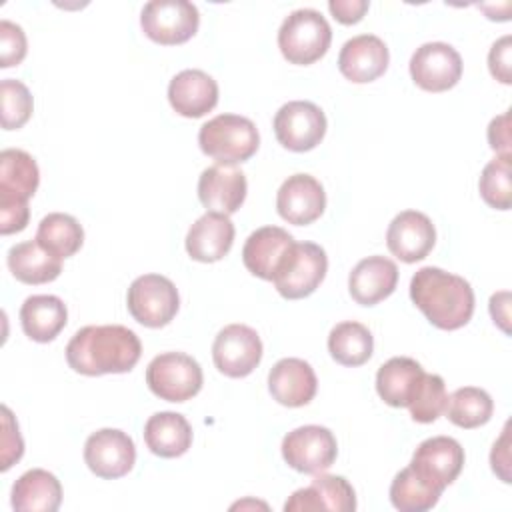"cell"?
Masks as SVG:
<instances>
[{
    "mask_svg": "<svg viewBox=\"0 0 512 512\" xmlns=\"http://www.w3.org/2000/svg\"><path fill=\"white\" fill-rule=\"evenodd\" d=\"M146 384L152 394L166 402H186L200 392L204 374L192 356L184 352H162L150 360Z\"/></svg>",
    "mask_w": 512,
    "mask_h": 512,
    "instance_id": "cell-5",
    "label": "cell"
},
{
    "mask_svg": "<svg viewBox=\"0 0 512 512\" xmlns=\"http://www.w3.org/2000/svg\"><path fill=\"white\" fill-rule=\"evenodd\" d=\"M436 242L432 220L418 210H404L392 218L386 230L388 250L402 262L424 260Z\"/></svg>",
    "mask_w": 512,
    "mask_h": 512,
    "instance_id": "cell-16",
    "label": "cell"
},
{
    "mask_svg": "<svg viewBox=\"0 0 512 512\" xmlns=\"http://www.w3.org/2000/svg\"><path fill=\"white\" fill-rule=\"evenodd\" d=\"M410 298L426 320L440 330H458L474 314V290L468 280L436 266L416 270Z\"/></svg>",
    "mask_w": 512,
    "mask_h": 512,
    "instance_id": "cell-2",
    "label": "cell"
},
{
    "mask_svg": "<svg viewBox=\"0 0 512 512\" xmlns=\"http://www.w3.org/2000/svg\"><path fill=\"white\" fill-rule=\"evenodd\" d=\"M276 140L290 152L316 148L326 134V116L314 102L292 100L280 106L272 122Z\"/></svg>",
    "mask_w": 512,
    "mask_h": 512,
    "instance_id": "cell-10",
    "label": "cell"
},
{
    "mask_svg": "<svg viewBox=\"0 0 512 512\" xmlns=\"http://www.w3.org/2000/svg\"><path fill=\"white\" fill-rule=\"evenodd\" d=\"M10 502L18 512H56L62 502L60 480L44 468H32L14 482Z\"/></svg>",
    "mask_w": 512,
    "mask_h": 512,
    "instance_id": "cell-26",
    "label": "cell"
},
{
    "mask_svg": "<svg viewBox=\"0 0 512 512\" xmlns=\"http://www.w3.org/2000/svg\"><path fill=\"white\" fill-rule=\"evenodd\" d=\"M248 192L246 176L234 164H212L198 178V198L208 212L234 214L244 204Z\"/></svg>",
    "mask_w": 512,
    "mask_h": 512,
    "instance_id": "cell-15",
    "label": "cell"
},
{
    "mask_svg": "<svg viewBox=\"0 0 512 512\" xmlns=\"http://www.w3.org/2000/svg\"><path fill=\"white\" fill-rule=\"evenodd\" d=\"M286 512H310V510H332L352 512L356 510V492L344 476L316 474L312 482L296 490L284 504Z\"/></svg>",
    "mask_w": 512,
    "mask_h": 512,
    "instance_id": "cell-18",
    "label": "cell"
},
{
    "mask_svg": "<svg viewBox=\"0 0 512 512\" xmlns=\"http://www.w3.org/2000/svg\"><path fill=\"white\" fill-rule=\"evenodd\" d=\"M390 62L388 46L374 34H358L344 42L338 54V70L354 84H368L380 78Z\"/></svg>",
    "mask_w": 512,
    "mask_h": 512,
    "instance_id": "cell-19",
    "label": "cell"
},
{
    "mask_svg": "<svg viewBox=\"0 0 512 512\" xmlns=\"http://www.w3.org/2000/svg\"><path fill=\"white\" fill-rule=\"evenodd\" d=\"M66 322V304L52 294L28 296L20 308L22 330L34 342H52L64 330Z\"/></svg>",
    "mask_w": 512,
    "mask_h": 512,
    "instance_id": "cell-25",
    "label": "cell"
},
{
    "mask_svg": "<svg viewBox=\"0 0 512 512\" xmlns=\"http://www.w3.org/2000/svg\"><path fill=\"white\" fill-rule=\"evenodd\" d=\"M398 284V268L386 256L362 258L348 276V292L360 306H374L386 300Z\"/></svg>",
    "mask_w": 512,
    "mask_h": 512,
    "instance_id": "cell-23",
    "label": "cell"
},
{
    "mask_svg": "<svg viewBox=\"0 0 512 512\" xmlns=\"http://www.w3.org/2000/svg\"><path fill=\"white\" fill-rule=\"evenodd\" d=\"M366 0H330L328 10L340 24H356L368 12Z\"/></svg>",
    "mask_w": 512,
    "mask_h": 512,
    "instance_id": "cell-43",
    "label": "cell"
},
{
    "mask_svg": "<svg viewBox=\"0 0 512 512\" xmlns=\"http://www.w3.org/2000/svg\"><path fill=\"white\" fill-rule=\"evenodd\" d=\"M34 100L28 86L14 78H4L0 82V110H2V128L18 130L32 116Z\"/></svg>",
    "mask_w": 512,
    "mask_h": 512,
    "instance_id": "cell-37",
    "label": "cell"
},
{
    "mask_svg": "<svg viewBox=\"0 0 512 512\" xmlns=\"http://www.w3.org/2000/svg\"><path fill=\"white\" fill-rule=\"evenodd\" d=\"M130 316L146 328L170 324L180 308V296L174 282L162 274L138 276L126 294Z\"/></svg>",
    "mask_w": 512,
    "mask_h": 512,
    "instance_id": "cell-7",
    "label": "cell"
},
{
    "mask_svg": "<svg viewBox=\"0 0 512 512\" xmlns=\"http://www.w3.org/2000/svg\"><path fill=\"white\" fill-rule=\"evenodd\" d=\"M332 42L328 20L314 8L290 12L278 30V48L290 64L308 66L320 60Z\"/></svg>",
    "mask_w": 512,
    "mask_h": 512,
    "instance_id": "cell-4",
    "label": "cell"
},
{
    "mask_svg": "<svg viewBox=\"0 0 512 512\" xmlns=\"http://www.w3.org/2000/svg\"><path fill=\"white\" fill-rule=\"evenodd\" d=\"M142 354L136 332L120 324L84 326L66 346L68 366L84 376L130 372Z\"/></svg>",
    "mask_w": 512,
    "mask_h": 512,
    "instance_id": "cell-1",
    "label": "cell"
},
{
    "mask_svg": "<svg viewBox=\"0 0 512 512\" xmlns=\"http://www.w3.org/2000/svg\"><path fill=\"white\" fill-rule=\"evenodd\" d=\"M200 150L220 164H238L250 160L258 146L260 134L256 124L238 114H218L198 132Z\"/></svg>",
    "mask_w": 512,
    "mask_h": 512,
    "instance_id": "cell-3",
    "label": "cell"
},
{
    "mask_svg": "<svg viewBox=\"0 0 512 512\" xmlns=\"http://www.w3.org/2000/svg\"><path fill=\"white\" fill-rule=\"evenodd\" d=\"M372 350V332L360 322H340L328 334V352L342 366H362L370 360Z\"/></svg>",
    "mask_w": 512,
    "mask_h": 512,
    "instance_id": "cell-32",
    "label": "cell"
},
{
    "mask_svg": "<svg viewBox=\"0 0 512 512\" xmlns=\"http://www.w3.org/2000/svg\"><path fill=\"white\" fill-rule=\"evenodd\" d=\"M24 454V442L18 432V424L8 406H2V464L0 470L6 472Z\"/></svg>",
    "mask_w": 512,
    "mask_h": 512,
    "instance_id": "cell-39",
    "label": "cell"
},
{
    "mask_svg": "<svg viewBox=\"0 0 512 512\" xmlns=\"http://www.w3.org/2000/svg\"><path fill=\"white\" fill-rule=\"evenodd\" d=\"M84 462L92 474L104 480L126 476L136 462L132 438L118 428H102L88 436L84 444Z\"/></svg>",
    "mask_w": 512,
    "mask_h": 512,
    "instance_id": "cell-12",
    "label": "cell"
},
{
    "mask_svg": "<svg viewBox=\"0 0 512 512\" xmlns=\"http://www.w3.org/2000/svg\"><path fill=\"white\" fill-rule=\"evenodd\" d=\"M326 208V192L310 174L288 176L276 194L278 214L294 226L312 224Z\"/></svg>",
    "mask_w": 512,
    "mask_h": 512,
    "instance_id": "cell-17",
    "label": "cell"
},
{
    "mask_svg": "<svg viewBox=\"0 0 512 512\" xmlns=\"http://www.w3.org/2000/svg\"><path fill=\"white\" fill-rule=\"evenodd\" d=\"M510 294L508 292H498V294H492L490 298V314H492V320L494 324H498L506 334H510V328H508V320H510V314H508V308H510Z\"/></svg>",
    "mask_w": 512,
    "mask_h": 512,
    "instance_id": "cell-45",
    "label": "cell"
},
{
    "mask_svg": "<svg viewBox=\"0 0 512 512\" xmlns=\"http://www.w3.org/2000/svg\"><path fill=\"white\" fill-rule=\"evenodd\" d=\"M482 200L496 210H510L512 206V184H510V156L498 154L492 158L478 180Z\"/></svg>",
    "mask_w": 512,
    "mask_h": 512,
    "instance_id": "cell-35",
    "label": "cell"
},
{
    "mask_svg": "<svg viewBox=\"0 0 512 512\" xmlns=\"http://www.w3.org/2000/svg\"><path fill=\"white\" fill-rule=\"evenodd\" d=\"M34 240L44 250L64 260L80 250L84 242V230L74 216L64 212H50L40 220Z\"/></svg>",
    "mask_w": 512,
    "mask_h": 512,
    "instance_id": "cell-31",
    "label": "cell"
},
{
    "mask_svg": "<svg viewBox=\"0 0 512 512\" xmlns=\"http://www.w3.org/2000/svg\"><path fill=\"white\" fill-rule=\"evenodd\" d=\"M338 456L336 436L318 424H306L288 432L282 440L284 462L302 474H320L328 470Z\"/></svg>",
    "mask_w": 512,
    "mask_h": 512,
    "instance_id": "cell-9",
    "label": "cell"
},
{
    "mask_svg": "<svg viewBox=\"0 0 512 512\" xmlns=\"http://www.w3.org/2000/svg\"><path fill=\"white\" fill-rule=\"evenodd\" d=\"M144 442L160 458H178L192 446V426L178 412H156L144 424Z\"/></svg>",
    "mask_w": 512,
    "mask_h": 512,
    "instance_id": "cell-27",
    "label": "cell"
},
{
    "mask_svg": "<svg viewBox=\"0 0 512 512\" xmlns=\"http://www.w3.org/2000/svg\"><path fill=\"white\" fill-rule=\"evenodd\" d=\"M426 484L444 492L464 466V448L450 436H432L418 444L408 464Z\"/></svg>",
    "mask_w": 512,
    "mask_h": 512,
    "instance_id": "cell-14",
    "label": "cell"
},
{
    "mask_svg": "<svg viewBox=\"0 0 512 512\" xmlns=\"http://www.w3.org/2000/svg\"><path fill=\"white\" fill-rule=\"evenodd\" d=\"M510 52H512V38L510 36H502L500 40H496L488 52V68L490 74L502 82V84H510L512 76H510Z\"/></svg>",
    "mask_w": 512,
    "mask_h": 512,
    "instance_id": "cell-40",
    "label": "cell"
},
{
    "mask_svg": "<svg viewBox=\"0 0 512 512\" xmlns=\"http://www.w3.org/2000/svg\"><path fill=\"white\" fill-rule=\"evenodd\" d=\"M488 144L496 154L510 156V112H504L490 122Z\"/></svg>",
    "mask_w": 512,
    "mask_h": 512,
    "instance_id": "cell-44",
    "label": "cell"
},
{
    "mask_svg": "<svg viewBox=\"0 0 512 512\" xmlns=\"http://www.w3.org/2000/svg\"><path fill=\"white\" fill-rule=\"evenodd\" d=\"M200 24L198 8L188 0H150L140 14L144 34L162 46L188 42Z\"/></svg>",
    "mask_w": 512,
    "mask_h": 512,
    "instance_id": "cell-8",
    "label": "cell"
},
{
    "mask_svg": "<svg viewBox=\"0 0 512 512\" xmlns=\"http://www.w3.org/2000/svg\"><path fill=\"white\" fill-rule=\"evenodd\" d=\"M296 240L280 226H262L254 230L242 248V262L246 270L262 280H274L284 256Z\"/></svg>",
    "mask_w": 512,
    "mask_h": 512,
    "instance_id": "cell-21",
    "label": "cell"
},
{
    "mask_svg": "<svg viewBox=\"0 0 512 512\" xmlns=\"http://www.w3.org/2000/svg\"><path fill=\"white\" fill-rule=\"evenodd\" d=\"M424 368L408 356H394L378 368L376 374V392L378 396L394 408H404L410 404Z\"/></svg>",
    "mask_w": 512,
    "mask_h": 512,
    "instance_id": "cell-28",
    "label": "cell"
},
{
    "mask_svg": "<svg viewBox=\"0 0 512 512\" xmlns=\"http://www.w3.org/2000/svg\"><path fill=\"white\" fill-rule=\"evenodd\" d=\"M168 100L176 114L184 118H202L218 104V84L210 74L188 68L170 80Z\"/></svg>",
    "mask_w": 512,
    "mask_h": 512,
    "instance_id": "cell-22",
    "label": "cell"
},
{
    "mask_svg": "<svg viewBox=\"0 0 512 512\" xmlns=\"http://www.w3.org/2000/svg\"><path fill=\"white\" fill-rule=\"evenodd\" d=\"M212 360L224 376L244 378L252 374L262 360V340L258 332L246 324H228L214 338Z\"/></svg>",
    "mask_w": 512,
    "mask_h": 512,
    "instance_id": "cell-11",
    "label": "cell"
},
{
    "mask_svg": "<svg viewBox=\"0 0 512 512\" xmlns=\"http://www.w3.org/2000/svg\"><path fill=\"white\" fill-rule=\"evenodd\" d=\"M234 244V224L226 214H202L186 234V252L196 262H218Z\"/></svg>",
    "mask_w": 512,
    "mask_h": 512,
    "instance_id": "cell-24",
    "label": "cell"
},
{
    "mask_svg": "<svg viewBox=\"0 0 512 512\" xmlns=\"http://www.w3.org/2000/svg\"><path fill=\"white\" fill-rule=\"evenodd\" d=\"M446 398H448V394H446V384H444L442 376L424 372V376L406 408L410 410V416L414 422L430 424L440 414H444Z\"/></svg>",
    "mask_w": 512,
    "mask_h": 512,
    "instance_id": "cell-36",
    "label": "cell"
},
{
    "mask_svg": "<svg viewBox=\"0 0 512 512\" xmlns=\"http://www.w3.org/2000/svg\"><path fill=\"white\" fill-rule=\"evenodd\" d=\"M268 390L272 398L288 408L306 406L318 390L314 368L302 358H282L268 374Z\"/></svg>",
    "mask_w": 512,
    "mask_h": 512,
    "instance_id": "cell-20",
    "label": "cell"
},
{
    "mask_svg": "<svg viewBox=\"0 0 512 512\" xmlns=\"http://www.w3.org/2000/svg\"><path fill=\"white\" fill-rule=\"evenodd\" d=\"M326 270L328 258L322 246L314 242H294L272 282L280 296L298 300L310 296L322 284Z\"/></svg>",
    "mask_w": 512,
    "mask_h": 512,
    "instance_id": "cell-6",
    "label": "cell"
},
{
    "mask_svg": "<svg viewBox=\"0 0 512 512\" xmlns=\"http://www.w3.org/2000/svg\"><path fill=\"white\" fill-rule=\"evenodd\" d=\"M490 464L494 474L500 476L502 482L510 484V436H508V424L502 430V436L494 442L490 452Z\"/></svg>",
    "mask_w": 512,
    "mask_h": 512,
    "instance_id": "cell-42",
    "label": "cell"
},
{
    "mask_svg": "<svg viewBox=\"0 0 512 512\" xmlns=\"http://www.w3.org/2000/svg\"><path fill=\"white\" fill-rule=\"evenodd\" d=\"M26 52L28 44L24 30L10 20H0V66H18L24 60Z\"/></svg>",
    "mask_w": 512,
    "mask_h": 512,
    "instance_id": "cell-38",
    "label": "cell"
},
{
    "mask_svg": "<svg viewBox=\"0 0 512 512\" xmlns=\"http://www.w3.org/2000/svg\"><path fill=\"white\" fill-rule=\"evenodd\" d=\"M28 218H30L28 202L0 200V234L8 236L14 232H22L28 224Z\"/></svg>",
    "mask_w": 512,
    "mask_h": 512,
    "instance_id": "cell-41",
    "label": "cell"
},
{
    "mask_svg": "<svg viewBox=\"0 0 512 512\" xmlns=\"http://www.w3.org/2000/svg\"><path fill=\"white\" fill-rule=\"evenodd\" d=\"M410 76L426 92H446L462 76V58L446 42H426L410 58Z\"/></svg>",
    "mask_w": 512,
    "mask_h": 512,
    "instance_id": "cell-13",
    "label": "cell"
},
{
    "mask_svg": "<svg viewBox=\"0 0 512 512\" xmlns=\"http://www.w3.org/2000/svg\"><path fill=\"white\" fill-rule=\"evenodd\" d=\"M12 276L24 284H46L60 276L62 260L44 250L36 240L14 244L6 254Z\"/></svg>",
    "mask_w": 512,
    "mask_h": 512,
    "instance_id": "cell-30",
    "label": "cell"
},
{
    "mask_svg": "<svg viewBox=\"0 0 512 512\" xmlns=\"http://www.w3.org/2000/svg\"><path fill=\"white\" fill-rule=\"evenodd\" d=\"M40 184L36 160L18 148L0 152V200L28 202Z\"/></svg>",
    "mask_w": 512,
    "mask_h": 512,
    "instance_id": "cell-29",
    "label": "cell"
},
{
    "mask_svg": "<svg viewBox=\"0 0 512 512\" xmlns=\"http://www.w3.org/2000/svg\"><path fill=\"white\" fill-rule=\"evenodd\" d=\"M442 492L426 484L410 466L400 470L390 484V502L400 512H426L434 508Z\"/></svg>",
    "mask_w": 512,
    "mask_h": 512,
    "instance_id": "cell-34",
    "label": "cell"
},
{
    "mask_svg": "<svg viewBox=\"0 0 512 512\" xmlns=\"http://www.w3.org/2000/svg\"><path fill=\"white\" fill-rule=\"evenodd\" d=\"M494 412V402L490 394L476 386H462L454 390L446 398L444 414L448 420L460 428L472 430L478 426H484Z\"/></svg>",
    "mask_w": 512,
    "mask_h": 512,
    "instance_id": "cell-33",
    "label": "cell"
}]
</instances>
